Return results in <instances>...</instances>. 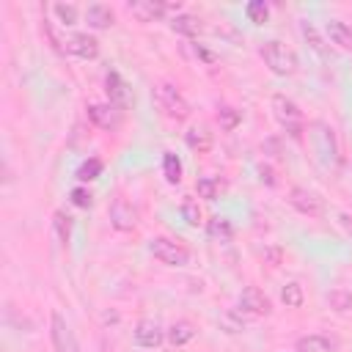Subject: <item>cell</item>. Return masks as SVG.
<instances>
[{"instance_id":"30bf717a","label":"cell","mask_w":352,"mask_h":352,"mask_svg":"<svg viewBox=\"0 0 352 352\" xmlns=\"http://www.w3.org/2000/svg\"><path fill=\"white\" fill-rule=\"evenodd\" d=\"M126 11L138 19V22H157L165 16L168 6L162 0H129L126 3Z\"/></svg>"},{"instance_id":"d6986e66","label":"cell","mask_w":352,"mask_h":352,"mask_svg":"<svg viewBox=\"0 0 352 352\" xmlns=\"http://www.w3.org/2000/svg\"><path fill=\"white\" fill-rule=\"evenodd\" d=\"M297 352H333V341L324 336H302L297 341Z\"/></svg>"},{"instance_id":"5b68a950","label":"cell","mask_w":352,"mask_h":352,"mask_svg":"<svg viewBox=\"0 0 352 352\" xmlns=\"http://www.w3.org/2000/svg\"><path fill=\"white\" fill-rule=\"evenodd\" d=\"M148 250H151V256H154L157 261H162V264H168V267H187V261H190L187 248H182V245H176V242H170V239H165V236L151 239Z\"/></svg>"},{"instance_id":"836d02e7","label":"cell","mask_w":352,"mask_h":352,"mask_svg":"<svg viewBox=\"0 0 352 352\" xmlns=\"http://www.w3.org/2000/svg\"><path fill=\"white\" fill-rule=\"evenodd\" d=\"M220 322H223V327H226L228 333H239V330H245V322H239L234 314H223Z\"/></svg>"},{"instance_id":"7402d4cb","label":"cell","mask_w":352,"mask_h":352,"mask_svg":"<svg viewBox=\"0 0 352 352\" xmlns=\"http://www.w3.org/2000/svg\"><path fill=\"white\" fill-rule=\"evenodd\" d=\"M239 121H242V113L236 110V107H231V104H220L217 107V124L223 126V129H236L239 126Z\"/></svg>"},{"instance_id":"4dcf8cb0","label":"cell","mask_w":352,"mask_h":352,"mask_svg":"<svg viewBox=\"0 0 352 352\" xmlns=\"http://www.w3.org/2000/svg\"><path fill=\"white\" fill-rule=\"evenodd\" d=\"M182 217H184L187 226H198V223H201V209H198V204H195L192 198H184V204H182Z\"/></svg>"},{"instance_id":"9c48e42d","label":"cell","mask_w":352,"mask_h":352,"mask_svg":"<svg viewBox=\"0 0 352 352\" xmlns=\"http://www.w3.org/2000/svg\"><path fill=\"white\" fill-rule=\"evenodd\" d=\"M239 308L253 314V316H267L272 311V302L258 286H245L242 294H239Z\"/></svg>"},{"instance_id":"8fae6325","label":"cell","mask_w":352,"mask_h":352,"mask_svg":"<svg viewBox=\"0 0 352 352\" xmlns=\"http://www.w3.org/2000/svg\"><path fill=\"white\" fill-rule=\"evenodd\" d=\"M66 52L80 58V60H94L99 55V41L94 36H88V33H77V36H72L66 41Z\"/></svg>"},{"instance_id":"7c38bea8","label":"cell","mask_w":352,"mask_h":352,"mask_svg":"<svg viewBox=\"0 0 352 352\" xmlns=\"http://www.w3.org/2000/svg\"><path fill=\"white\" fill-rule=\"evenodd\" d=\"M88 118L102 129H116L121 124V107L116 104H88Z\"/></svg>"},{"instance_id":"8d00e7d4","label":"cell","mask_w":352,"mask_h":352,"mask_svg":"<svg viewBox=\"0 0 352 352\" xmlns=\"http://www.w3.org/2000/svg\"><path fill=\"white\" fill-rule=\"evenodd\" d=\"M195 55H198V58H204L206 63H212V60H214V55H212V52H206V50H204V47H198V44H195Z\"/></svg>"},{"instance_id":"cb8c5ba5","label":"cell","mask_w":352,"mask_h":352,"mask_svg":"<svg viewBox=\"0 0 352 352\" xmlns=\"http://www.w3.org/2000/svg\"><path fill=\"white\" fill-rule=\"evenodd\" d=\"M280 300H283V305H286V308H300V305H302V300H305L302 286H300L297 280L286 283V286L280 289Z\"/></svg>"},{"instance_id":"f546056e","label":"cell","mask_w":352,"mask_h":352,"mask_svg":"<svg viewBox=\"0 0 352 352\" xmlns=\"http://www.w3.org/2000/svg\"><path fill=\"white\" fill-rule=\"evenodd\" d=\"M55 231H58V239L63 242V245H69V239H72V217L69 214H63V212H55Z\"/></svg>"},{"instance_id":"2e32d148","label":"cell","mask_w":352,"mask_h":352,"mask_svg":"<svg viewBox=\"0 0 352 352\" xmlns=\"http://www.w3.org/2000/svg\"><path fill=\"white\" fill-rule=\"evenodd\" d=\"M324 30H327V36H330L333 44H338L341 50H352V28H349L346 22L330 19V22L324 25Z\"/></svg>"},{"instance_id":"4fadbf2b","label":"cell","mask_w":352,"mask_h":352,"mask_svg":"<svg viewBox=\"0 0 352 352\" xmlns=\"http://www.w3.org/2000/svg\"><path fill=\"white\" fill-rule=\"evenodd\" d=\"M162 338H165V333H162V327L154 319H140L135 324V341H138V346L154 349V346L162 344Z\"/></svg>"},{"instance_id":"9a60e30c","label":"cell","mask_w":352,"mask_h":352,"mask_svg":"<svg viewBox=\"0 0 352 352\" xmlns=\"http://www.w3.org/2000/svg\"><path fill=\"white\" fill-rule=\"evenodd\" d=\"M85 19H88V28H94V30H107V28L116 22V14H113V8L104 6V3H91L88 11H85Z\"/></svg>"},{"instance_id":"7a4b0ae2","label":"cell","mask_w":352,"mask_h":352,"mask_svg":"<svg viewBox=\"0 0 352 352\" xmlns=\"http://www.w3.org/2000/svg\"><path fill=\"white\" fill-rule=\"evenodd\" d=\"M270 104H272V113H275L278 124H280L292 138H300V135H302V110L297 107V102L289 99L286 94H275V96L270 99Z\"/></svg>"},{"instance_id":"6da1fadb","label":"cell","mask_w":352,"mask_h":352,"mask_svg":"<svg viewBox=\"0 0 352 352\" xmlns=\"http://www.w3.org/2000/svg\"><path fill=\"white\" fill-rule=\"evenodd\" d=\"M258 55H261L264 66H267L272 74H278V77H289V74L297 72V55H294L283 41H278V38L264 41L261 50H258Z\"/></svg>"},{"instance_id":"e0dca14e","label":"cell","mask_w":352,"mask_h":352,"mask_svg":"<svg viewBox=\"0 0 352 352\" xmlns=\"http://www.w3.org/2000/svg\"><path fill=\"white\" fill-rule=\"evenodd\" d=\"M170 30L192 38V36H198L201 22H198V16H192V14H176V16L170 19Z\"/></svg>"},{"instance_id":"52a82bcc","label":"cell","mask_w":352,"mask_h":352,"mask_svg":"<svg viewBox=\"0 0 352 352\" xmlns=\"http://www.w3.org/2000/svg\"><path fill=\"white\" fill-rule=\"evenodd\" d=\"M50 336H52V346L55 352H80V344L69 327V322L55 311L52 319H50Z\"/></svg>"},{"instance_id":"3957f363","label":"cell","mask_w":352,"mask_h":352,"mask_svg":"<svg viewBox=\"0 0 352 352\" xmlns=\"http://www.w3.org/2000/svg\"><path fill=\"white\" fill-rule=\"evenodd\" d=\"M157 104H160V110H162L168 118H173V121H184V118L190 116L187 99H184L182 91H179L176 85H170V82L157 85Z\"/></svg>"},{"instance_id":"ba28073f","label":"cell","mask_w":352,"mask_h":352,"mask_svg":"<svg viewBox=\"0 0 352 352\" xmlns=\"http://www.w3.org/2000/svg\"><path fill=\"white\" fill-rule=\"evenodd\" d=\"M110 226L116 231H132L138 226V209L126 198H116L110 204Z\"/></svg>"},{"instance_id":"484cf974","label":"cell","mask_w":352,"mask_h":352,"mask_svg":"<svg viewBox=\"0 0 352 352\" xmlns=\"http://www.w3.org/2000/svg\"><path fill=\"white\" fill-rule=\"evenodd\" d=\"M245 14H248V19H250L253 25H264L267 16H270V8H267L264 0H250V3L245 6Z\"/></svg>"},{"instance_id":"5bb4252c","label":"cell","mask_w":352,"mask_h":352,"mask_svg":"<svg viewBox=\"0 0 352 352\" xmlns=\"http://www.w3.org/2000/svg\"><path fill=\"white\" fill-rule=\"evenodd\" d=\"M104 91H107L110 104H116V107H126V104H129V88H126V82L121 80L118 72H107V77H104Z\"/></svg>"},{"instance_id":"44dd1931","label":"cell","mask_w":352,"mask_h":352,"mask_svg":"<svg viewBox=\"0 0 352 352\" xmlns=\"http://www.w3.org/2000/svg\"><path fill=\"white\" fill-rule=\"evenodd\" d=\"M206 231H209V236L214 242H228L234 236V228H231V223L226 217H212L209 226H206Z\"/></svg>"},{"instance_id":"d4e9b609","label":"cell","mask_w":352,"mask_h":352,"mask_svg":"<svg viewBox=\"0 0 352 352\" xmlns=\"http://www.w3.org/2000/svg\"><path fill=\"white\" fill-rule=\"evenodd\" d=\"M327 302H330V308H333L336 314H346V311H352V292H346V289H333V292L327 294Z\"/></svg>"},{"instance_id":"ffe728a7","label":"cell","mask_w":352,"mask_h":352,"mask_svg":"<svg viewBox=\"0 0 352 352\" xmlns=\"http://www.w3.org/2000/svg\"><path fill=\"white\" fill-rule=\"evenodd\" d=\"M184 140H187V146H190L192 151H198V154H204V151L212 148V135H209L204 126H192Z\"/></svg>"},{"instance_id":"e575fe53","label":"cell","mask_w":352,"mask_h":352,"mask_svg":"<svg viewBox=\"0 0 352 352\" xmlns=\"http://www.w3.org/2000/svg\"><path fill=\"white\" fill-rule=\"evenodd\" d=\"M258 179H261L264 184L272 187V184H275V173H272V168H270V165H258Z\"/></svg>"},{"instance_id":"1f68e13d","label":"cell","mask_w":352,"mask_h":352,"mask_svg":"<svg viewBox=\"0 0 352 352\" xmlns=\"http://www.w3.org/2000/svg\"><path fill=\"white\" fill-rule=\"evenodd\" d=\"M52 11L58 14V19H60L63 25H74V22H77V8H74L72 3H55Z\"/></svg>"},{"instance_id":"d6a6232c","label":"cell","mask_w":352,"mask_h":352,"mask_svg":"<svg viewBox=\"0 0 352 352\" xmlns=\"http://www.w3.org/2000/svg\"><path fill=\"white\" fill-rule=\"evenodd\" d=\"M69 195H72V204H74V206H80V209H88V206L94 204V195H91L85 187H74Z\"/></svg>"},{"instance_id":"8992f818","label":"cell","mask_w":352,"mask_h":352,"mask_svg":"<svg viewBox=\"0 0 352 352\" xmlns=\"http://www.w3.org/2000/svg\"><path fill=\"white\" fill-rule=\"evenodd\" d=\"M289 204H292L300 214H308V217L324 214V201H322L314 190H308V187H292V190H289Z\"/></svg>"},{"instance_id":"603a6c76","label":"cell","mask_w":352,"mask_h":352,"mask_svg":"<svg viewBox=\"0 0 352 352\" xmlns=\"http://www.w3.org/2000/svg\"><path fill=\"white\" fill-rule=\"evenodd\" d=\"M162 173H165V179L170 184H179L182 182V160L176 154L165 151V157H162Z\"/></svg>"},{"instance_id":"ac0fdd59","label":"cell","mask_w":352,"mask_h":352,"mask_svg":"<svg viewBox=\"0 0 352 352\" xmlns=\"http://www.w3.org/2000/svg\"><path fill=\"white\" fill-rule=\"evenodd\" d=\"M195 338V327L190 324V322H184V319H179V322H173L170 327H168V341L173 344V346H182V344H187V341H192Z\"/></svg>"},{"instance_id":"83f0119b","label":"cell","mask_w":352,"mask_h":352,"mask_svg":"<svg viewBox=\"0 0 352 352\" xmlns=\"http://www.w3.org/2000/svg\"><path fill=\"white\" fill-rule=\"evenodd\" d=\"M99 173H102V160H99V157H88V160L77 168V179H80V182H94Z\"/></svg>"},{"instance_id":"4316f807","label":"cell","mask_w":352,"mask_h":352,"mask_svg":"<svg viewBox=\"0 0 352 352\" xmlns=\"http://www.w3.org/2000/svg\"><path fill=\"white\" fill-rule=\"evenodd\" d=\"M302 36H305V41H308V47L324 60L327 58V50H324V44H322V38H319V33H316V28L311 25V22H302Z\"/></svg>"},{"instance_id":"277c9868","label":"cell","mask_w":352,"mask_h":352,"mask_svg":"<svg viewBox=\"0 0 352 352\" xmlns=\"http://www.w3.org/2000/svg\"><path fill=\"white\" fill-rule=\"evenodd\" d=\"M311 140H314V148H316V154L324 165L338 162V143H336V135H333L330 124L314 121L311 124Z\"/></svg>"},{"instance_id":"d590c367","label":"cell","mask_w":352,"mask_h":352,"mask_svg":"<svg viewBox=\"0 0 352 352\" xmlns=\"http://www.w3.org/2000/svg\"><path fill=\"white\" fill-rule=\"evenodd\" d=\"M280 258H283V253H280L278 248H267V250H264V261H270L272 267H278V264H280Z\"/></svg>"},{"instance_id":"f1b7e54d","label":"cell","mask_w":352,"mask_h":352,"mask_svg":"<svg viewBox=\"0 0 352 352\" xmlns=\"http://www.w3.org/2000/svg\"><path fill=\"white\" fill-rule=\"evenodd\" d=\"M195 190H198V198L214 201V198H217V190H220V182L212 179V176H201V179L195 182Z\"/></svg>"}]
</instances>
